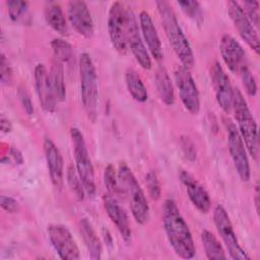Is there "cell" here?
Instances as JSON below:
<instances>
[{
  "mask_svg": "<svg viewBox=\"0 0 260 260\" xmlns=\"http://www.w3.org/2000/svg\"><path fill=\"white\" fill-rule=\"evenodd\" d=\"M239 75L242 79V83L244 85V88H245L246 92L250 96H255L256 93H257V82H256V78L253 75V73L251 72L249 66L244 67L239 72Z\"/></svg>",
  "mask_w": 260,
  "mask_h": 260,
  "instance_id": "34",
  "label": "cell"
},
{
  "mask_svg": "<svg viewBox=\"0 0 260 260\" xmlns=\"http://www.w3.org/2000/svg\"><path fill=\"white\" fill-rule=\"evenodd\" d=\"M6 7L8 15L13 22L22 25H29L31 23L32 18L26 1L8 0L6 1Z\"/></svg>",
  "mask_w": 260,
  "mask_h": 260,
  "instance_id": "27",
  "label": "cell"
},
{
  "mask_svg": "<svg viewBox=\"0 0 260 260\" xmlns=\"http://www.w3.org/2000/svg\"><path fill=\"white\" fill-rule=\"evenodd\" d=\"M139 27L150 56L153 57L154 60L160 61L164 58L161 42L150 14L145 10H142L139 13Z\"/></svg>",
  "mask_w": 260,
  "mask_h": 260,
  "instance_id": "21",
  "label": "cell"
},
{
  "mask_svg": "<svg viewBox=\"0 0 260 260\" xmlns=\"http://www.w3.org/2000/svg\"><path fill=\"white\" fill-rule=\"evenodd\" d=\"M126 7L122 2L112 3L108 13V32L114 49L124 55L127 52Z\"/></svg>",
  "mask_w": 260,
  "mask_h": 260,
  "instance_id": "9",
  "label": "cell"
},
{
  "mask_svg": "<svg viewBox=\"0 0 260 260\" xmlns=\"http://www.w3.org/2000/svg\"><path fill=\"white\" fill-rule=\"evenodd\" d=\"M223 124L228 136L229 152L236 172L243 182H248L251 177V169L246 145L238 131L237 126L230 118H224Z\"/></svg>",
  "mask_w": 260,
  "mask_h": 260,
  "instance_id": "7",
  "label": "cell"
},
{
  "mask_svg": "<svg viewBox=\"0 0 260 260\" xmlns=\"http://www.w3.org/2000/svg\"><path fill=\"white\" fill-rule=\"evenodd\" d=\"M104 184L108 191V194L116 198L118 195L121 194L122 190L119 184L118 174H116V170L111 164H109L104 170Z\"/></svg>",
  "mask_w": 260,
  "mask_h": 260,
  "instance_id": "31",
  "label": "cell"
},
{
  "mask_svg": "<svg viewBox=\"0 0 260 260\" xmlns=\"http://www.w3.org/2000/svg\"><path fill=\"white\" fill-rule=\"evenodd\" d=\"M17 95H18L19 102H20V104H21L22 109L24 110V112H25L28 116L34 115V112H35L34 105H32L30 95H29V93L27 92V90L25 89V87L19 86L18 89H17Z\"/></svg>",
  "mask_w": 260,
  "mask_h": 260,
  "instance_id": "37",
  "label": "cell"
},
{
  "mask_svg": "<svg viewBox=\"0 0 260 260\" xmlns=\"http://www.w3.org/2000/svg\"><path fill=\"white\" fill-rule=\"evenodd\" d=\"M12 68L6 58V56L2 53L1 54V61H0V77L1 83L4 85H8L12 81Z\"/></svg>",
  "mask_w": 260,
  "mask_h": 260,
  "instance_id": "36",
  "label": "cell"
},
{
  "mask_svg": "<svg viewBox=\"0 0 260 260\" xmlns=\"http://www.w3.org/2000/svg\"><path fill=\"white\" fill-rule=\"evenodd\" d=\"M125 83L130 95L138 103H145L148 99V91L144 85L141 77L137 72L128 68L125 72Z\"/></svg>",
  "mask_w": 260,
  "mask_h": 260,
  "instance_id": "25",
  "label": "cell"
},
{
  "mask_svg": "<svg viewBox=\"0 0 260 260\" xmlns=\"http://www.w3.org/2000/svg\"><path fill=\"white\" fill-rule=\"evenodd\" d=\"M180 144H181L182 151H183L184 155L186 156V158L191 161L195 160L196 156H197V152H196V148H195V145L192 142V140L188 136H181Z\"/></svg>",
  "mask_w": 260,
  "mask_h": 260,
  "instance_id": "38",
  "label": "cell"
},
{
  "mask_svg": "<svg viewBox=\"0 0 260 260\" xmlns=\"http://www.w3.org/2000/svg\"><path fill=\"white\" fill-rule=\"evenodd\" d=\"M126 17H127V29H126V39L127 46L132 52L135 60L138 64L145 70L151 68V58L150 54L144 44V41L141 36L140 27L137 22L135 13L129 7L126 8Z\"/></svg>",
  "mask_w": 260,
  "mask_h": 260,
  "instance_id": "10",
  "label": "cell"
},
{
  "mask_svg": "<svg viewBox=\"0 0 260 260\" xmlns=\"http://www.w3.org/2000/svg\"><path fill=\"white\" fill-rule=\"evenodd\" d=\"M238 131L246 145L247 151L256 159L258 155V129L255 118L241 90L234 88L233 109Z\"/></svg>",
  "mask_w": 260,
  "mask_h": 260,
  "instance_id": "4",
  "label": "cell"
},
{
  "mask_svg": "<svg viewBox=\"0 0 260 260\" xmlns=\"http://www.w3.org/2000/svg\"><path fill=\"white\" fill-rule=\"evenodd\" d=\"M228 13L231 20L234 23L235 28L242 38V40L257 54L260 53V41L257 28L251 23L247 15L245 14L240 3L237 1H229Z\"/></svg>",
  "mask_w": 260,
  "mask_h": 260,
  "instance_id": "13",
  "label": "cell"
},
{
  "mask_svg": "<svg viewBox=\"0 0 260 260\" xmlns=\"http://www.w3.org/2000/svg\"><path fill=\"white\" fill-rule=\"evenodd\" d=\"M79 231L83 239L84 245L88 251L89 258L92 260H98L102 258V242L98 237L94 229L92 228L90 221L87 218H80L79 220Z\"/></svg>",
  "mask_w": 260,
  "mask_h": 260,
  "instance_id": "22",
  "label": "cell"
},
{
  "mask_svg": "<svg viewBox=\"0 0 260 260\" xmlns=\"http://www.w3.org/2000/svg\"><path fill=\"white\" fill-rule=\"evenodd\" d=\"M241 7L243 8L245 14L251 21V23L255 26V28H258L259 26V2L253 1V0H246L242 3H240Z\"/></svg>",
  "mask_w": 260,
  "mask_h": 260,
  "instance_id": "35",
  "label": "cell"
},
{
  "mask_svg": "<svg viewBox=\"0 0 260 260\" xmlns=\"http://www.w3.org/2000/svg\"><path fill=\"white\" fill-rule=\"evenodd\" d=\"M259 196H260V191H259V183L257 182L255 185V191H254V201H255V209L256 212H259Z\"/></svg>",
  "mask_w": 260,
  "mask_h": 260,
  "instance_id": "42",
  "label": "cell"
},
{
  "mask_svg": "<svg viewBox=\"0 0 260 260\" xmlns=\"http://www.w3.org/2000/svg\"><path fill=\"white\" fill-rule=\"evenodd\" d=\"M145 185L150 198L154 201L158 200L161 195V188L159 180L154 171H149L145 175Z\"/></svg>",
  "mask_w": 260,
  "mask_h": 260,
  "instance_id": "33",
  "label": "cell"
},
{
  "mask_svg": "<svg viewBox=\"0 0 260 260\" xmlns=\"http://www.w3.org/2000/svg\"><path fill=\"white\" fill-rule=\"evenodd\" d=\"M9 159H11L16 165H21L23 162V156L21 152L16 147H13V146L9 148V154H8L7 160L9 161Z\"/></svg>",
  "mask_w": 260,
  "mask_h": 260,
  "instance_id": "40",
  "label": "cell"
},
{
  "mask_svg": "<svg viewBox=\"0 0 260 260\" xmlns=\"http://www.w3.org/2000/svg\"><path fill=\"white\" fill-rule=\"evenodd\" d=\"M162 225L174 252L183 259H192L196 247L190 229L173 199H166L162 205Z\"/></svg>",
  "mask_w": 260,
  "mask_h": 260,
  "instance_id": "1",
  "label": "cell"
},
{
  "mask_svg": "<svg viewBox=\"0 0 260 260\" xmlns=\"http://www.w3.org/2000/svg\"><path fill=\"white\" fill-rule=\"evenodd\" d=\"M201 241L204 247V251L206 257L210 260H217V259H226L228 256L225 255V251L217 240V238L208 230H203L201 232Z\"/></svg>",
  "mask_w": 260,
  "mask_h": 260,
  "instance_id": "28",
  "label": "cell"
},
{
  "mask_svg": "<svg viewBox=\"0 0 260 260\" xmlns=\"http://www.w3.org/2000/svg\"><path fill=\"white\" fill-rule=\"evenodd\" d=\"M213 222L230 257L234 260H249L250 256L240 245L230 215L221 204H217L213 210Z\"/></svg>",
  "mask_w": 260,
  "mask_h": 260,
  "instance_id": "8",
  "label": "cell"
},
{
  "mask_svg": "<svg viewBox=\"0 0 260 260\" xmlns=\"http://www.w3.org/2000/svg\"><path fill=\"white\" fill-rule=\"evenodd\" d=\"M1 208L8 213H16L19 211V203L11 196L1 195L0 197Z\"/></svg>",
  "mask_w": 260,
  "mask_h": 260,
  "instance_id": "39",
  "label": "cell"
},
{
  "mask_svg": "<svg viewBox=\"0 0 260 260\" xmlns=\"http://www.w3.org/2000/svg\"><path fill=\"white\" fill-rule=\"evenodd\" d=\"M45 19L48 25L61 36H68V25L62 7L57 2H49L45 7Z\"/></svg>",
  "mask_w": 260,
  "mask_h": 260,
  "instance_id": "24",
  "label": "cell"
},
{
  "mask_svg": "<svg viewBox=\"0 0 260 260\" xmlns=\"http://www.w3.org/2000/svg\"><path fill=\"white\" fill-rule=\"evenodd\" d=\"M155 5L165 34L173 51L180 60L182 66L190 70L194 65V54L191 45L177 19L173 7L165 0L156 1Z\"/></svg>",
  "mask_w": 260,
  "mask_h": 260,
  "instance_id": "2",
  "label": "cell"
},
{
  "mask_svg": "<svg viewBox=\"0 0 260 260\" xmlns=\"http://www.w3.org/2000/svg\"><path fill=\"white\" fill-rule=\"evenodd\" d=\"M50 80L52 87L54 89L55 96L57 101L63 102L66 99V85H65V78H64V67L63 63L56 60L54 58L51 69L49 72Z\"/></svg>",
  "mask_w": 260,
  "mask_h": 260,
  "instance_id": "26",
  "label": "cell"
},
{
  "mask_svg": "<svg viewBox=\"0 0 260 260\" xmlns=\"http://www.w3.org/2000/svg\"><path fill=\"white\" fill-rule=\"evenodd\" d=\"M43 147L51 182L57 190H61L63 187L64 179V165L62 154L54 141L49 137L45 138Z\"/></svg>",
  "mask_w": 260,
  "mask_h": 260,
  "instance_id": "18",
  "label": "cell"
},
{
  "mask_svg": "<svg viewBox=\"0 0 260 260\" xmlns=\"http://www.w3.org/2000/svg\"><path fill=\"white\" fill-rule=\"evenodd\" d=\"M219 51L223 62L232 72L239 74L244 67L248 66L245 50L231 35L225 34L221 37Z\"/></svg>",
  "mask_w": 260,
  "mask_h": 260,
  "instance_id": "16",
  "label": "cell"
},
{
  "mask_svg": "<svg viewBox=\"0 0 260 260\" xmlns=\"http://www.w3.org/2000/svg\"><path fill=\"white\" fill-rule=\"evenodd\" d=\"M210 79L218 106L224 113L230 114L233 109L234 87L230 77L218 62H214L211 66Z\"/></svg>",
  "mask_w": 260,
  "mask_h": 260,
  "instance_id": "14",
  "label": "cell"
},
{
  "mask_svg": "<svg viewBox=\"0 0 260 260\" xmlns=\"http://www.w3.org/2000/svg\"><path fill=\"white\" fill-rule=\"evenodd\" d=\"M49 241L59 257L63 260H77L80 258L79 248L67 226L52 223L47 228Z\"/></svg>",
  "mask_w": 260,
  "mask_h": 260,
  "instance_id": "12",
  "label": "cell"
},
{
  "mask_svg": "<svg viewBox=\"0 0 260 260\" xmlns=\"http://www.w3.org/2000/svg\"><path fill=\"white\" fill-rule=\"evenodd\" d=\"M179 178L185 186L187 195L192 204L201 213H207L211 207V199L204 187L186 171H181Z\"/></svg>",
  "mask_w": 260,
  "mask_h": 260,
  "instance_id": "20",
  "label": "cell"
},
{
  "mask_svg": "<svg viewBox=\"0 0 260 260\" xmlns=\"http://www.w3.org/2000/svg\"><path fill=\"white\" fill-rule=\"evenodd\" d=\"M36 92L42 109L47 113H53L56 108V96L51 84L50 75L44 64L39 63L34 70Z\"/></svg>",
  "mask_w": 260,
  "mask_h": 260,
  "instance_id": "17",
  "label": "cell"
},
{
  "mask_svg": "<svg viewBox=\"0 0 260 260\" xmlns=\"http://www.w3.org/2000/svg\"><path fill=\"white\" fill-rule=\"evenodd\" d=\"M175 83L184 108L192 115L200 111V96L196 82L190 70L181 66L175 70Z\"/></svg>",
  "mask_w": 260,
  "mask_h": 260,
  "instance_id": "11",
  "label": "cell"
},
{
  "mask_svg": "<svg viewBox=\"0 0 260 260\" xmlns=\"http://www.w3.org/2000/svg\"><path fill=\"white\" fill-rule=\"evenodd\" d=\"M0 129L2 133H9L12 130V123L3 114L0 117Z\"/></svg>",
  "mask_w": 260,
  "mask_h": 260,
  "instance_id": "41",
  "label": "cell"
},
{
  "mask_svg": "<svg viewBox=\"0 0 260 260\" xmlns=\"http://www.w3.org/2000/svg\"><path fill=\"white\" fill-rule=\"evenodd\" d=\"M177 4L181 7L182 11L192 20H194L197 23H201L203 20V14L201 5L198 1L194 0H183L178 1Z\"/></svg>",
  "mask_w": 260,
  "mask_h": 260,
  "instance_id": "32",
  "label": "cell"
},
{
  "mask_svg": "<svg viewBox=\"0 0 260 260\" xmlns=\"http://www.w3.org/2000/svg\"><path fill=\"white\" fill-rule=\"evenodd\" d=\"M66 180H67V184H68L71 192L73 193L74 197L78 201H83L86 192H85L83 183H82L76 169L72 165H70L67 168Z\"/></svg>",
  "mask_w": 260,
  "mask_h": 260,
  "instance_id": "29",
  "label": "cell"
},
{
  "mask_svg": "<svg viewBox=\"0 0 260 260\" xmlns=\"http://www.w3.org/2000/svg\"><path fill=\"white\" fill-rule=\"evenodd\" d=\"M67 15L70 24L83 38L90 39L94 32L93 19L85 2L73 0L68 3Z\"/></svg>",
  "mask_w": 260,
  "mask_h": 260,
  "instance_id": "15",
  "label": "cell"
},
{
  "mask_svg": "<svg viewBox=\"0 0 260 260\" xmlns=\"http://www.w3.org/2000/svg\"><path fill=\"white\" fill-rule=\"evenodd\" d=\"M51 47L56 60L61 63H67L72 59L73 49L72 46L61 38H55L51 42Z\"/></svg>",
  "mask_w": 260,
  "mask_h": 260,
  "instance_id": "30",
  "label": "cell"
},
{
  "mask_svg": "<svg viewBox=\"0 0 260 260\" xmlns=\"http://www.w3.org/2000/svg\"><path fill=\"white\" fill-rule=\"evenodd\" d=\"M79 79L82 106L87 118L94 122L98 117V75L89 54L82 53L79 58Z\"/></svg>",
  "mask_w": 260,
  "mask_h": 260,
  "instance_id": "5",
  "label": "cell"
},
{
  "mask_svg": "<svg viewBox=\"0 0 260 260\" xmlns=\"http://www.w3.org/2000/svg\"><path fill=\"white\" fill-rule=\"evenodd\" d=\"M154 84H155V88L159 96V100L166 106L174 105L175 103L174 86L169 76V73L165 67L159 66L155 71Z\"/></svg>",
  "mask_w": 260,
  "mask_h": 260,
  "instance_id": "23",
  "label": "cell"
},
{
  "mask_svg": "<svg viewBox=\"0 0 260 260\" xmlns=\"http://www.w3.org/2000/svg\"><path fill=\"white\" fill-rule=\"evenodd\" d=\"M70 136L73 145L75 169L83 183L86 194L93 196L96 192L94 170L84 140V136L82 132L76 127H72L70 129Z\"/></svg>",
  "mask_w": 260,
  "mask_h": 260,
  "instance_id": "6",
  "label": "cell"
},
{
  "mask_svg": "<svg viewBox=\"0 0 260 260\" xmlns=\"http://www.w3.org/2000/svg\"><path fill=\"white\" fill-rule=\"evenodd\" d=\"M117 174L122 193L129 201L134 219L139 224H145L149 219V205L137 179L125 162L119 165Z\"/></svg>",
  "mask_w": 260,
  "mask_h": 260,
  "instance_id": "3",
  "label": "cell"
},
{
  "mask_svg": "<svg viewBox=\"0 0 260 260\" xmlns=\"http://www.w3.org/2000/svg\"><path fill=\"white\" fill-rule=\"evenodd\" d=\"M103 202H104V207L106 209L108 216L110 217L112 222L116 225L123 240L127 243L130 242L132 231L130 228L129 216L126 210L124 209V207L121 206V204L118 202L116 197L110 194L104 195Z\"/></svg>",
  "mask_w": 260,
  "mask_h": 260,
  "instance_id": "19",
  "label": "cell"
}]
</instances>
